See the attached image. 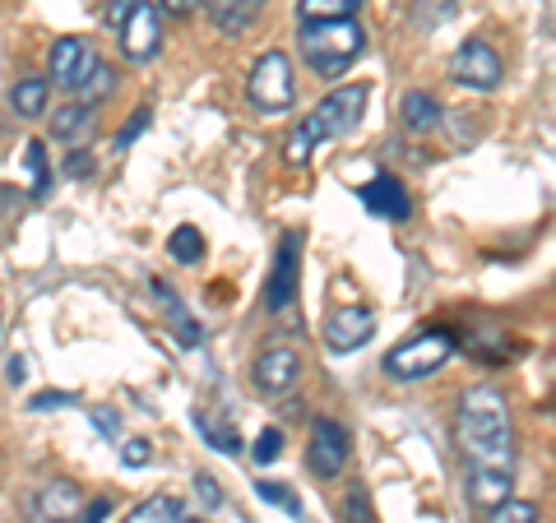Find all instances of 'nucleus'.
<instances>
[{
	"instance_id": "f257e3e1",
	"label": "nucleus",
	"mask_w": 556,
	"mask_h": 523,
	"mask_svg": "<svg viewBox=\"0 0 556 523\" xmlns=\"http://www.w3.org/2000/svg\"><path fill=\"white\" fill-rule=\"evenodd\" d=\"M459 455L468 473H515L510 404L496 385H473L459 398Z\"/></svg>"
},
{
	"instance_id": "f03ea898",
	"label": "nucleus",
	"mask_w": 556,
	"mask_h": 523,
	"mask_svg": "<svg viewBox=\"0 0 556 523\" xmlns=\"http://www.w3.org/2000/svg\"><path fill=\"white\" fill-rule=\"evenodd\" d=\"M362 107H367V84H343V89H334L329 98H320L316 112L292 126V135H288V163L302 167L311 153L325 144V139L353 135L357 120H362Z\"/></svg>"
},
{
	"instance_id": "7ed1b4c3",
	"label": "nucleus",
	"mask_w": 556,
	"mask_h": 523,
	"mask_svg": "<svg viewBox=\"0 0 556 523\" xmlns=\"http://www.w3.org/2000/svg\"><path fill=\"white\" fill-rule=\"evenodd\" d=\"M298 51L302 61L325 79H339L343 69H353L367 51V33L357 20H320V24H302L298 33Z\"/></svg>"
},
{
	"instance_id": "20e7f679",
	"label": "nucleus",
	"mask_w": 556,
	"mask_h": 523,
	"mask_svg": "<svg viewBox=\"0 0 556 523\" xmlns=\"http://www.w3.org/2000/svg\"><path fill=\"white\" fill-rule=\"evenodd\" d=\"M450 353H455V339H450L445 329H422V334L390 347L386 361H380V371L390 380H427L450 361Z\"/></svg>"
},
{
	"instance_id": "39448f33",
	"label": "nucleus",
	"mask_w": 556,
	"mask_h": 523,
	"mask_svg": "<svg viewBox=\"0 0 556 523\" xmlns=\"http://www.w3.org/2000/svg\"><path fill=\"white\" fill-rule=\"evenodd\" d=\"M247 93L260 112H288L298 102V75H292V56L288 51H265L255 65H251V79H247Z\"/></svg>"
},
{
	"instance_id": "423d86ee",
	"label": "nucleus",
	"mask_w": 556,
	"mask_h": 523,
	"mask_svg": "<svg viewBox=\"0 0 556 523\" xmlns=\"http://www.w3.org/2000/svg\"><path fill=\"white\" fill-rule=\"evenodd\" d=\"M501 51L486 42V38H468L459 51H455V61H450V79L464 84V89H478V93H492L501 89Z\"/></svg>"
},
{
	"instance_id": "0eeeda50",
	"label": "nucleus",
	"mask_w": 556,
	"mask_h": 523,
	"mask_svg": "<svg viewBox=\"0 0 556 523\" xmlns=\"http://www.w3.org/2000/svg\"><path fill=\"white\" fill-rule=\"evenodd\" d=\"M163 47V20H159V5H149V0H139V5L126 14V24H121V51H126L130 65H144L159 56Z\"/></svg>"
},
{
	"instance_id": "6e6552de",
	"label": "nucleus",
	"mask_w": 556,
	"mask_h": 523,
	"mask_svg": "<svg viewBox=\"0 0 556 523\" xmlns=\"http://www.w3.org/2000/svg\"><path fill=\"white\" fill-rule=\"evenodd\" d=\"M251 380H255V390H260V394H269V398L288 394V390L302 380V357H298V347H288V343H269L265 353L255 357Z\"/></svg>"
},
{
	"instance_id": "1a4fd4ad",
	"label": "nucleus",
	"mask_w": 556,
	"mask_h": 523,
	"mask_svg": "<svg viewBox=\"0 0 556 523\" xmlns=\"http://www.w3.org/2000/svg\"><path fill=\"white\" fill-rule=\"evenodd\" d=\"M302 232H283L274 251V269H269V283H265V306L269 310H288L292 296H298V273H302Z\"/></svg>"
},
{
	"instance_id": "9d476101",
	"label": "nucleus",
	"mask_w": 556,
	"mask_h": 523,
	"mask_svg": "<svg viewBox=\"0 0 556 523\" xmlns=\"http://www.w3.org/2000/svg\"><path fill=\"white\" fill-rule=\"evenodd\" d=\"M348 431L343 422H334V417H316V426H311V449H306V463L316 477H339L348 468Z\"/></svg>"
},
{
	"instance_id": "9b49d317",
	"label": "nucleus",
	"mask_w": 556,
	"mask_h": 523,
	"mask_svg": "<svg viewBox=\"0 0 556 523\" xmlns=\"http://www.w3.org/2000/svg\"><path fill=\"white\" fill-rule=\"evenodd\" d=\"M376 334V310L371 306H339L325 320V347L329 353H357Z\"/></svg>"
},
{
	"instance_id": "f8f14e48",
	"label": "nucleus",
	"mask_w": 556,
	"mask_h": 523,
	"mask_svg": "<svg viewBox=\"0 0 556 523\" xmlns=\"http://www.w3.org/2000/svg\"><path fill=\"white\" fill-rule=\"evenodd\" d=\"M24 510L33 523H70L79 510H84V496H79V486L75 482H42L38 492H33L24 500Z\"/></svg>"
},
{
	"instance_id": "ddd939ff",
	"label": "nucleus",
	"mask_w": 556,
	"mask_h": 523,
	"mask_svg": "<svg viewBox=\"0 0 556 523\" xmlns=\"http://www.w3.org/2000/svg\"><path fill=\"white\" fill-rule=\"evenodd\" d=\"M98 61V51L89 38H61L56 47H51V75H56L61 89L75 93V84L84 79V69H89Z\"/></svg>"
},
{
	"instance_id": "4468645a",
	"label": "nucleus",
	"mask_w": 556,
	"mask_h": 523,
	"mask_svg": "<svg viewBox=\"0 0 556 523\" xmlns=\"http://www.w3.org/2000/svg\"><path fill=\"white\" fill-rule=\"evenodd\" d=\"M362 204H367L376 218H390V222H404L413 214V200H408V190L399 186V177H376L371 186H362Z\"/></svg>"
},
{
	"instance_id": "2eb2a0df",
	"label": "nucleus",
	"mask_w": 556,
	"mask_h": 523,
	"mask_svg": "<svg viewBox=\"0 0 556 523\" xmlns=\"http://www.w3.org/2000/svg\"><path fill=\"white\" fill-rule=\"evenodd\" d=\"M200 5L208 10V20H214L223 33H247L260 20L265 0H200Z\"/></svg>"
},
{
	"instance_id": "dca6fc26",
	"label": "nucleus",
	"mask_w": 556,
	"mask_h": 523,
	"mask_svg": "<svg viewBox=\"0 0 556 523\" xmlns=\"http://www.w3.org/2000/svg\"><path fill=\"white\" fill-rule=\"evenodd\" d=\"M153 292L163 296V310H167V320H172V334H177V343H181V347H200V334H204V329H200L195 316H190V310L181 306V296L172 292L167 283H159V278H153Z\"/></svg>"
},
{
	"instance_id": "f3484780",
	"label": "nucleus",
	"mask_w": 556,
	"mask_h": 523,
	"mask_svg": "<svg viewBox=\"0 0 556 523\" xmlns=\"http://www.w3.org/2000/svg\"><path fill=\"white\" fill-rule=\"evenodd\" d=\"M47 102H51V79H42V75H28V79H20L10 89V107L20 112L24 120L47 116Z\"/></svg>"
},
{
	"instance_id": "a211bd4d",
	"label": "nucleus",
	"mask_w": 556,
	"mask_h": 523,
	"mask_svg": "<svg viewBox=\"0 0 556 523\" xmlns=\"http://www.w3.org/2000/svg\"><path fill=\"white\" fill-rule=\"evenodd\" d=\"M399 112H404V126L413 135H427V130H437V120H441V102L427 89H413V93H404V102H399Z\"/></svg>"
},
{
	"instance_id": "6ab92c4d",
	"label": "nucleus",
	"mask_w": 556,
	"mask_h": 523,
	"mask_svg": "<svg viewBox=\"0 0 556 523\" xmlns=\"http://www.w3.org/2000/svg\"><path fill=\"white\" fill-rule=\"evenodd\" d=\"M98 126V112L89 107V102H70V107H56V116H51V139H84Z\"/></svg>"
},
{
	"instance_id": "aec40b11",
	"label": "nucleus",
	"mask_w": 556,
	"mask_h": 523,
	"mask_svg": "<svg viewBox=\"0 0 556 523\" xmlns=\"http://www.w3.org/2000/svg\"><path fill=\"white\" fill-rule=\"evenodd\" d=\"M186 519H190V510L177 496H149V500H139L121 523H186Z\"/></svg>"
},
{
	"instance_id": "412c9836",
	"label": "nucleus",
	"mask_w": 556,
	"mask_h": 523,
	"mask_svg": "<svg viewBox=\"0 0 556 523\" xmlns=\"http://www.w3.org/2000/svg\"><path fill=\"white\" fill-rule=\"evenodd\" d=\"M510 473H468V500L482 505V510H492V505H501L510 496Z\"/></svg>"
},
{
	"instance_id": "4be33fe9",
	"label": "nucleus",
	"mask_w": 556,
	"mask_h": 523,
	"mask_svg": "<svg viewBox=\"0 0 556 523\" xmlns=\"http://www.w3.org/2000/svg\"><path fill=\"white\" fill-rule=\"evenodd\" d=\"M112 89H116V75H112V65H108V61H93L89 69H84V79L75 84L79 102H89V107H93V102H102V98H108Z\"/></svg>"
},
{
	"instance_id": "5701e85b",
	"label": "nucleus",
	"mask_w": 556,
	"mask_h": 523,
	"mask_svg": "<svg viewBox=\"0 0 556 523\" xmlns=\"http://www.w3.org/2000/svg\"><path fill=\"white\" fill-rule=\"evenodd\" d=\"M362 0H298L302 24H320V20H353Z\"/></svg>"
},
{
	"instance_id": "b1692460",
	"label": "nucleus",
	"mask_w": 556,
	"mask_h": 523,
	"mask_svg": "<svg viewBox=\"0 0 556 523\" xmlns=\"http://www.w3.org/2000/svg\"><path fill=\"white\" fill-rule=\"evenodd\" d=\"M167 251H172V259H181V265H200V259H204V237H200V228L181 222V228L167 237Z\"/></svg>"
},
{
	"instance_id": "393cba45",
	"label": "nucleus",
	"mask_w": 556,
	"mask_h": 523,
	"mask_svg": "<svg viewBox=\"0 0 556 523\" xmlns=\"http://www.w3.org/2000/svg\"><path fill=\"white\" fill-rule=\"evenodd\" d=\"M486 523H543V510H538L533 500L506 496L501 505H492V510H486Z\"/></svg>"
},
{
	"instance_id": "a878e982",
	"label": "nucleus",
	"mask_w": 556,
	"mask_h": 523,
	"mask_svg": "<svg viewBox=\"0 0 556 523\" xmlns=\"http://www.w3.org/2000/svg\"><path fill=\"white\" fill-rule=\"evenodd\" d=\"M195 426L204 431V441L218 449V455H241V435L232 431V426H218L214 417H204V412H195Z\"/></svg>"
},
{
	"instance_id": "bb28decb",
	"label": "nucleus",
	"mask_w": 556,
	"mask_h": 523,
	"mask_svg": "<svg viewBox=\"0 0 556 523\" xmlns=\"http://www.w3.org/2000/svg\"><path fill=\"white\" fill-rule=\"evenodd\" d=\"M450 14H455V0H417L413 5V24L417 28H437V24H445Z\"/></svg>"
},
{
	"instance_id": "cd10ccee",
	"label": "nucleus",
	"mask_w": 556,
	"mask_h": 523,
	"mask_svg": "<svg viewBox=\"0 0 556 523\" xmlns=\"http://www.w3.org/2000/svg\"><path fill=\"white\" fill-rule=\"evenodd\" d=\"M24 158H28V171H33V195H47V190H51V167H47V149L38 144V139H33Z\"/></svg>"
},
{
	"instance_id": "c85d7f7f",
	"label": "nucleus",
	"mask_w": 556,
	"mask_h": 523,
	"mask_svg": "<svg viewBox=\"0 0 556 523\" xmlns=\"http://www.w3.org/2000/svg\"><path fill=\"white\" fill-rule=\"evenodd\" d=\"M343 523H376L367 486H353V492H348V500H343Z\"/></svg>"
},
{
	"instance_id": "c756f323",
	"label": "nucleus",
	"mask_w": 556,
	"mask_h": 523,
	"mask_svg": "<svg viewBox=\"0 0 556 523\" xmlns=\"http://www.w3.org/2000/svg\"><path fill=\"white\" fill-rule=\"evenodd\" d=\"M255 492H260V496H265L269 505H283V510H288V514H302V500H298V496H292V492H288V486H283V482H269V477H260V482H255Z\"/></svg>"
},
{
	"instance_id": "7c9ffc66",
	"label": "nucleus",
	"mask_w": 556,
	"mask_h": 523,
	"mask_svg": "<svg viewBox=\"0 0 556 523\" xmlns=\"http://www.w3.org/2000/svg\"><path fill=\"white\" fill-rule=\"evenodd\" d=\"M278 455H283V431L265 426V431L255 435V449H251V459H255V463H274Z\"/></svg>"
},
{
	"instance_id": "2f4dec72",
	"label": "nucleus",
	"mask_w": 556,
	"mask_h": 523,
	"mask_svg": "<svg viewBox=\"0 0 556 523\" xmlns=\"http://www.w3.org/2000/svg\"><path fill=\"white\" fill-rule=\"evenodd\" d=\"M61 404H75V394H70V390H42V394L28 398L33 412H51V408H61Z\"/></svg>"
},
{
	"instance_id": "473e14b6",
	"label": "nucleus",
	"mask_w": 556,
	"mask_h": 523,
	"mask_svg": "<svg viewBox=\"0 0 556 523\" xmlns=\"http://www.w3.org/2000/svg\"><path fill=\"white\" fill-rule=\"evenodd\" d=\"M195 496L204 500V510H218V505H223V492H218V477H208V473H195Z\"/></svg>"
},
{
	"instance_id": "72a5a7b5",
	"label": "nucleus",
	"mask_w": 556,
	"mask_h": 523,
	"mask_svg": "<svg viewBox=\"0 0 556 523\" xmlns=\"http://www.w3.org/2000/svg\"><path fill=\"white\" fill-rule=\"evenodd\" d=\"M149 459H153L149 441H126V445H121V463H126V468H144Z\"/></svg>"
},
{
	"instance_id": "f704fd0d",
	"label": "nucleus",
	"mask_w": 556,
	"mask_h": 523,
	"mask_svg": "<svg viewBox=\"0 0 556 523\" xmlns=\"http://www.w3.org/2000/svg\"><path fill=\"white\" fill-rule=\"evenodd\" d=\"M93 171H98L93 153H84V149H79V153H70V158H65V177H75V181H79V177H93Z\"/></svg>"
},
{
	"instance_id": "c9c22d12",
	"label": "nucleus",
	"mask_w": 556,
	"mask_h": 523,
	"mask_svg": "<svg viewBox=\"0 0 556 523\" xmlns=\"http://www.w3.org/2000/svg\"><path fill=\"white\" fill-rule=\"evenodd\" d=\"M144 126H149V112H139L135 120H126V126H121V135H116V149H130V139L144 130Z\"/></svg>"
},
{
	"instance_id": "e433bc0d",
	"label": "nucleus",
	"mask_w": 556,
	"mask_h": 523,
	"mask_svg": "<svg viewBox=\"0 0 556 523\" xmlns=\"http://www.w3.org/2000/svg\"><path fill=\"white\" fill-rule=\"evenodd\" d=\"M89 417H93V426H98L102 435H116V431H121V422H116L112 408H89Z\"/></svg>"
},
{
	"instance_id": "4c0bfd02",
	"label": "nucleus",
	"mask_w": 556,
	"mask_h": 523,
	"mask_svg": "<svg viewBox=\"0 0 556 523\" xmlns=\"http://www.w3.org/2000/svg\"><path fill=\"white\" fill-rule=\"evenodd\" d=\"M108 514H112V500H108V496H102V500H93V505H89V510H84V514H79V523H102V519H108Z\"/></svg>"
},
{
	"instance_id": "58836bf2",
	"label": "nucleus",
	"mask_w": 556,
	"mask_h": 523,
	"mask_svg": "<svg viewBox=\"0 0 556 523\" xmlns=\"http://www.w3.org/2000/svg\"><path fill=\"white\" fill-rule=\"evenodd\" d=\"M135 5H139V0H112V10H108V20H112V24L121 28V24H126V14H130Z\"/></svg>"
},
{
	"instance_id": "ea45409f",
	"label": "nucleus",
	"mask_w": 556,
	"mask_h": 523,
	"mask_svg": "<svg viewBox=\"0 0 556 523\" xmlns=\"http://www.w3.org/2000/svg\"><path fill=\"white\" fill-rule=\"evenodd\" d=\"M24 375H28V361H24V357H14V361H10V385H20Z\"/></svg>"
},
{
	"instance_id": "a19ab883",
	"label": "nucleus",
	"mask_w": 556,
	"mask_h": 523,
	"mask_svg": "<svg viewBox=\"0 0 556 523\" xmlns=\"http://www.w3.org/2000/svg\"><path fill=\"white\" fill-rule=\"evenodd\" d=\"M163 5H167L172 14H190V10H195V5H200V0H163Z\"/></svg>"
},
{
	"instance_id": "79ce46f5",
	"label": "nucleus",
	"mask_w": 556,
	"mask_h": 523,
	"mask_svg": "<svg viewBox=\"0 0 556 523\" xmlns=\"http://www.w3.org/2000/svg\"><path fill=\"white\" fill-rule=\"evenodd\" d=\"M186 523H200V519H186Z\"/></svg>"
}]
</instances>
